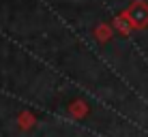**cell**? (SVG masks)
Listing matches in <instances>:
<instances>
[{
	"instance_id": "obj_1",
	"label": "cell",
	"mask_w": 148,
	"mask_h": 137,
	"mask_svg": "<svg viewBox=\"0 0 148 137\" xmlns=\"http://www.w3.org/2000/svg\"><path fill=\"white\" fill-rule=\"evenodd\" d=\"M129 22L133 28H146L148 26V7L142 0H137V2L131 7L129 11Z\"/></svg>"
}]
</instances>
